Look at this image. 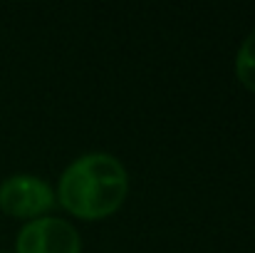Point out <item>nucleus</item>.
<instances>
[{
	"label": "nucleus",
	"mask_w": 255,
	"mask_h": 253,
	"mask_svg": "<svg viewBox=\"0 0 255 253\" xmlns=\"http://www.w3.org/2000/svg\"><path fill=\"white\" fill-rule=\"evenodd\" d=\"M15 253H82V241L70 221L42 216L20 229Z\"/></svg>",
	"instance_id": "nucleus-3"
},
{
	"label": "nucleus",
	"mask_w": 255,
	"mask_h": 253,
	"mask_svg": "<svg viewBox=\"0 0 255 253\" xmlns=\"http://www.w3.org/2000/svg\"><path fill=\"white\" fill-rule=\"evenodd\" d=\"M129 194V174L124 164L107 154L92 152L75 159L62 171L57 184V204L82 221L112 216Z\"/></svg>",
	"instance_id": "nucleus-1"
},
{
	"label": "nucleus",
	"mask_w": 255,
	"mask_h": 253,
	"mask_svg": "<svg viewBox=\"0 0 255 253\" xmlns=\"http://www.w3.org/2000/svg\"><path fill=\"white\" fill-rule=\"evenodd\" d=\"M57 196L52 186L32 174H12L0 184V209L12 219H42L52 211Z\"/></svg>",
	"instance_id": "nucleus-2"
},
{
	"label": "nucleus",
	"mask_w": 255,
	"mask_h": 253,
	"mask_svg": "<svg viewBox=\"0 0 255 253\" xmlns=\"http://www.w3.org/2000/svg\"><path fill=\"white\" fill-rule=\"evenodd\" d=\"M236 75L246 89L255 92V30L243 40L236 55Z\"/></svg>",
	"instance_id": "nucleus-4"
}]
</instances>
